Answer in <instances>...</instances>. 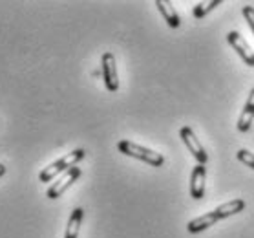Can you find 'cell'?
<instances>
[{
  "label": "cell",
  "instance_id": "obj_3",
  "mask_svg": "<svg viewBox=\"0 0 254 238\" xmlns=\"http://www.w3.org/2000/svg\"><path fill=\"white\" fill-rule=\"evenodd\" d=\"M79 176H81V168L71 167L69 170H66L55 183H52V187H50L46 192V196L50 198V200H57V198H61L64 192L71 187V183H75V181L79 180Z\"/></svg>",
  "mask_w": 254,
  "mask_h": 238
},
{
  "label": "cell",
  "instance_id": "obj_7",
  "mask_svg": "<svg viewBox=\"0 0 254 238\" xmlns=\"http://www.w3.org/2000/svg\"><path fill=\"white\" fill-rule=\"evenodd\" d=\"M205 178H207V167L197 163L190 174V196L194 200H201L205 194Z\"/></svg>",
  "mask_w": 254,
  "mask_h": 238
},
{
  "label": "cell",
  "instance_id": "obj_12",
  "mask_svg": "<svg viewBox=\"0 0 254 238\" xmlns=\"http://www.w3.org/2000/svg\"><path fill=\"white\" fill-rule=\"evenodd\" d=\"M82 216H84V211L81 207L73 209V213L69 215L68 226H66V235L64 238H79V229H81V222Z\"/></svg>",
  "mask_w": 254,
  "mask_h": 238
},
{
  "label": "cell",
  "instance_id": "obj_15",
  "mask_svg": "<svg viewBox=\"0 0 254 238\" xmlns=\"http://www.w3.org/2000/svg\"><path fill=\"white\" fill-rule=\"evenodd\" d=\"M242 13H243V17H245V20L249 22V28L253 29V33H254V7L253 6H243Z\"/></svg>",
  "mask_w": 254,
  "mask_h": 238
},
{
  "label": "cell",
  "instance_id": "obj_2",
  "mask_svg": "<svg viewBox=\"0 0 254 238\" xmlns=\"http://www.w3.org/2000/svg\"><path fill=\"white\" fill-rule=\"evenodd\" d=\"M84 154H86V152L82 151V149H77V151L69 152V154H66L64 158H61V159H57V161H53L52 165H48L44 170H41L39 180H41L42 183H50L57 174H61V172L64 174V172L69 170L71 167H77V163L84 158Z\"/></svg>",
  "mask_w": 254,
  "mask_h": 238
},
{
  "label": "cell",
  "instance_id": "obj_13",
  "mask_svg": "<svg viewBox=\"0 0 254 238\" xmlns=\"http://www.w3.org/2000/svg\"><path fill=\"white\" fill-rule=\"evenodd\" d=\"M221 4V0H210V2H199V4H196L194 6V9H192V15H194V18H203L205 15H207L208 11H212L214 7H218Z\"/></svg>",
  "mask_w": 254,
  "mask_h": 238
},
{
  "label": "cell",
  "instance_id": "obj_6",
  "mask_svg": "<svg viewBox=\"0 0 254 238\" xmlns=\"http://www.w3.org/2000/svg\"><path fill=\"white\" fill-rule=\"evenodd\" d=\"M227 41H229V44L236 50L238 55L243 59V63L247 64V66H254V52L251 50L247 41H245L238 31H231V33L227 35Z\"/></svg>",
  "mask_w": 254,
  "mask_h": 238
},
{
  "label": "cell",
  "instance_id": "obj_16",
  "mask_svg": "<svg viewBox=\"0 0 254 238\" xmlns=\"http://www.w3.org/2000/svg\"><path fill=\"white\" fill-rule=\"evenodd\" d=\"M4 174H6V167L0 163V176H4Z\"/></svg>",
  "mask_w": 254,
  "mask_h": 238
},
{
  "label": "cell",
  "instance_id": "obj_5",
  "mask_svg": "<svg viewBox=\"0 0 254 238\" xmlns=\"http://www.w3.org/2000/svg\"><path fill=\"white\" fill-rule=\"evenodd\" d=\"M101 66H103V79H104V84H106V90L117 92V88H119V77H117V64L114 53L110 52L103 53Z\"/></svg>",
  "mask_w": 254,
  "mask_h": 238
},
{
  "label": "cell",
  "instance_id": "obj_9",
  "mask_svg": "<svg viewBox=\"0 0 254 238\" xmlns=\"http://www.w3.org/2000/svg\"><path fill=\"white\" fill-rule=\"evenodd\" d=\"M254 121V88L251 90V93H249V99L247 103H245V106H243L242 110V116H240V119H238V130L240 132H247L249 128H251V125H253Z\"/></svg>",
  "mask_w": 254,
  "mask_h": 238
},
{
  "label": "cell",
  "instance_id": "obj_11",
  "mask_svg": "<svg viewBox=\"0 0 254 238\" xmlns=\"http://www.w3.org/2000/svg\"><path fill=\"white\" fill-rule=\"evenodd\" d=\"M245 209V202L243 200H240V198H236V200H231V202L227 203H221L220 207H216V215L220 216V220H223V218H229V216L232 215H238V213H242V211Z\"/></svg>",
  "mask_w": 254,
  "mask_h": 238
},
{
  "label": "cell",
  "instance_id": "obj_10",
  "mask_svg": "<svg viewBox=\"0 0 254 238\" xmlns=\"http://www.w3.org/2000/svg\"><path fill=\"white\" fill-rule=\"evenodd\" d=\"M156 6H157V9H159V13L163 15V18H165V22H167L170 28H179L181 20H179V15L176 13V9H174L172 2H168V0H157Z\"/></svg>",
  "mask_w": 254,
  "mask_h": 238
},
{
  "label": "cell",
  "instance_id": "obj_8",
  "mask_svg": "<svg viewBox=\"0 0 254 238\" xmlns=\"http://www.w3.org/2000/svg\"><path fill=\"white\" fill-rule=\"evenodd\" d=\"M216 222H220V216L216 215V211H210L207 215L197 216V218L189 222V224H187V229H189V233L194 235V233H201V231H205V229H208V227H212Z\"/></svg>",
  "mask_w": 254,
  "mask_h": 238
},
{
  "label": "cell",
  "instance_id": "obj_4",
  "mask_svg": "<svg viewBox=\"0 0 254 238\" xmlns=\"http://www.w3.org/2000/svg\"><path fill=\"white\" fill-rule=\"evenodd\" d=\"M179 136H181V140H183V143L187 145V149L190 151L192 156L197 159V163H199V165H207L208 156H207V152H205V149H203V145L199 143V140L196 138L194 130H192L190 127H183L179 130Z\"/></svg>",
  "mask_w": 254,
  "mask_h": 238
},
{
  "label": "cell",
  "instance_id": "obj_14",
  "mask_svg": "<svg viewBox=\"0 0 254 238\" xmlns=\"http://www.w3.org/2000/svg\"><path fill=\"white\" fill-rule=\"evenodd\" d=\"M236 158L242 163H245L247 167L254 168V154H253V152H249L247 149H240V151H238V154H236Z\"/></svg>",
  "mask_w": 254,
  "mask_h": 238
},
{
  "label": "cell",
  "instance_id": "obj_1",
  "mask_svg": "<svg viewBox=\"0 0 254 238\" xmlns=\"http://www.w3.org/2000/svg\"><path fill=\"white\" fill-rule=\"evenodd\" d=\"M117 149L121 154H127L130 158H135V159H141V161L148 163L152 167H161L163 163H165V158L163 154L156 151H150V149H146V147H141L137 143H133V141H128V140H121L117 143Z\"/></svg>",
  "mask_w": 254,
  "mask_h": 238
}]
</instances>
